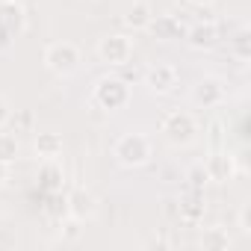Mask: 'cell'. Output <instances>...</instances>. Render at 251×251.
Returning <instances> with one entry per match:
<instances>
[{
    "instance_id": "1",
    "label": "cell",
    "mask_w": 251,
    "mask_h": 251,
    "mask_svg": "<svg viewBox=\"0 0 251 251\" xmlns=\"http://www.w3.org/2000/svg\"><path fill=\"white\" fill-rule=\"evenodd\" d=\"M115 157H118V163H124V166H142V163H148V157H151V142H148L142 133H124V136L115 142Z\"/></svg>"
},
{
    "instance_id": "2",
    "label": "cell",
    "mask_w": 251,
    "mask_h": 251,
    "mask_svg": "<svg viewBox=\"0 0 251 251\" xmlns=\"http://www.w3.org/2000/svg\"><path fill=\"white\" fill-rule=\"evenodd\" d=\"M45 62H48V68L53 71V74H71V71H77V65H80V50L71 45V42H53L48 50H45Z\"/></svg>"
},
{
    "instance_id": "3",
    "label": "cell",
    "mask_w": 251,
    "mask_h": 251,
    "mask_svg": "<svg viewBox=\"0 0 251 251\" xmlns=\"http://www.w3.org/2000/svg\"><path fill=\"white\" fill-rule=\"evenodd\" d=\"M163 133L172 145H186L195 136V118L189 112H172L163 121Z\"/></svg>"
},
{
    "instance_id": "4",
    "label": "cell",
    "mask_w": 251,
    "mask_h": 251,
    "mask_svg": "<svg viewBox=\"0 0 251 251\" xmlns=\"http://www.w3.org/2000/svg\"><path fill=\"white\" fill-rule=\"evenodd\" d=\"M127 86H124V80H118V77H106V80H100L98 83V89H95V100L103 106V109H118V106H124L127 103Z\"/></svg>"
},
{
    "instance_id": "5",
    "label": "cell",
    "mask_w": 251,
    "mask_h": 251,
    "mask_svg": "<svg viewBox=\"0 0 251 251\" xmlns=\"http://www.w3.org/2000/svg\"><path fill=\"white\" fill-rule=\"evenodd\" d=\"M133 53V45L130 39H124V36H106L98 42V56L103 62H112V65H121V62H127Z\"/></svg>"
},
{
    "instance_id": "6",
    "label": "cell",
    "mask_w": 251,
    "mask_h": 251,
    "mask_svg": "<svg viewBox=\"0 0 251 251\" xmlns=\"http://www.w3.org/2000/svg\"><path fill=\"white\" fill-rule=\"evenodd\" d=\"M24 27V9L15 0H3L0 3V39H9L15 33H21Z\"/></svg>"
},
{
    "instance_id": "7",
    "label": "cell",
    "mask_w": 251,
    "mask_h": 251,
    "mask_svg": "<svg viewBox=\"0 0 251 251\" xmlns=\"http://www.w3.org/2000/svg\"><path fill=\"white\" fill-rule=\"evenodd\" d=\"M148 86H151V92H172L177 86V68L175 65H154L148 71Z\"/></svg>"
},
{
    "instance_id": "8",
    "label": "cell",
    "mask_w": 251,
    "mask_h": 251,
    "mask_svg": "<svg viewBox=\"0 0 251 251\" xmlns=\"http://www.w3.org/2000/svg\"><path fill=\"white\" fill-rule=\"evenodd\" d=\"M222 95H225V89H222V83H219V80H213V77L201 80V83L195 86V92H192V98H195V103H198V106H213V103H219V100H222Z\"/></svg>"
},
{
    "instance_id": "9",
    "label": "cell",
    "mask_w": 251,
    "mask_h": 251,
    "mask_svg": "<svg viewBox=\"0 0 251 251\" xmlns=\"http://www.w3.org/2000/svg\"><path fill=\"white\" fill-rule=\"evenodd\" d=\"M124 21H127L133 30H142V27H148V24L154 21V15H151V6L145 3V0H136V3L127 9V15H124Z\"/></svg>"
},
{
    "instance_id": "10",
    "label": "cell",
    "mask_w": 251,
    "mask_h": 251,
    "mask_svg": "<svg viewBox=\"0 0 251 251\" xmlns=\"http://www.w3.org/2000/svg\"><path fill=\"white\" fill-rule=\"evenodd\" d=\"M68 210H71L77 219H86V216H92V210H95V198H92L89 192L77 189V192H71V198H68Z\"/></svg>"
},
{
    "instance_id": "11",
    "label": "cell",
    "mask_w": 251,
    "mask_h": 251,
    "mask_svg": "<svg viewBox=\"0 0 251 251\" xmlns=\"http://www.w3.org/2000/svg\"><path fill=\"white\" fill-rule=\"evenodd\" d=\"M36 151H39V157L53 160V157L62 151V139H59L56 133H39V136H36Z\"/></svg>"
},
{
    "instance_id": "12",
    "label": "cell",
    "mask_w": 251,
    "mask_h": 251,
    "mask_svg": "<svg viewBox=\"0 0 251 251\" xmlns=\"http://www.w3.org/2000/svg\"><path fill=\"white\" fill-rule=\"evenodd\" d=\"M189 42H192V48H210V45L216 42V27H213V24H198V27H192V30H189Z\"/></svg>"
},
{
    "instance_id": "13",
    "label": "cell",
    "mask_w": 251,
    "mask_h": 251,
    "mask_svg": "<svg viewBox=\"0 0 251 251\" xmlns=\"http://www.w3.org/2000/svg\"><path fill=\"white\" fill-rule=\"evenodd\" d=\"M15 154H18V139L12 133H0V160L9 163L15 160Z\"/></svg>"
},
{
    "instance_id": "14",
    "label": "cell",
    "mask_w": 251,
    "mask_h": 251,
    "mask_svg": "<svg viewBox=\"0 0 251 251\" xmlns=\"http://www.w3.org/2000/svg\"><path fill=\"white\" fill-rule=\"evenodd\" d=\"M6 118H9V106H6V100H3V98H0V124H3Z\"/></svg>"
},
{
    "instance_id": "15",
    "label": "cell",
    "mask_w": 251,
    "mask_h": 251,
    "mask_svg": "<svg viewBox=\"0 0 251 251\" xmlns=\"http://www.w3.org/2000/svg\"><path fill=\"white\" fill-rule=\"evenodd\" d=\"M3 180H6V163L0 160V183H3Z\"/></svg>"
},
{
    "instance_id": "16",
    "label": "cell",
    "mask_w": 251,
    "mask_h": 251,
    "mask_svg": "<svg viewBox=\"0 0 251 251\" xmlns=\"http://www.w3.org/2000/svg\"><path fill=\"white\" fill-rule=\"evenodd\" d=\"M192 3H198V6H204V3H210V0H192Z\"/></svg>"
}]
</instances>
